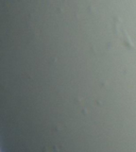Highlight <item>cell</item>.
<instances>
[{"instance_id": "1", "label": "cell", "mask_w": 136, "mask_h": 152, "mask_svg": "<svg viewBox=\"0 0 136 152\" xmlns=\"http://www.w3.org/2000/svg\"><path fill=\"white\" fill-rule=\"evenodd\" d=\"M114 28H115V32L117 33V36H118L119 39H120L128 48H130V49L133 48L134 45H133V43H132V39L130 38V36H129L128 32L126 31L124 27H122L120 21H117V23H115V27H114Z\"/></svg>"}]
</instances>
